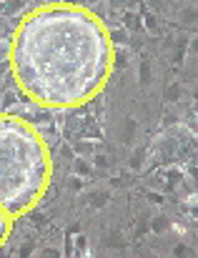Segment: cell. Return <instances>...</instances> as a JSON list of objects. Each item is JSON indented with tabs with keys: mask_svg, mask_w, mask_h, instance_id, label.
Segmentation results:
<instances>
[{
	"mask_svg": "<svg viewBox=\"0 0 198 258\" xmlns=\"http://www.w3.org/2000/svg\"><path fill=\"white\" fill-rule=\"evenodd\" d=\"M8 43V68L18 93L46 110L90 103L116 68L110 30L86 6H38L20 16Z\"/></svg>",
	"mask_w": 198,
	"mask_h": 258,
	"instance_id": "6da1fadb",
	"label": "cell"
},
{
	"mask_svg": "<svg viewBox=\"0 0 198 258\" xmlns=\"http://www.w3.org/2000/svg\"><path fill=\"white\" fill-rule=\"evenodd\" d=\"M53 180V156L43 133L18 113H0V208L16 220L36 208Z\"/></svg>",
	"mask_w": 198,
	"mask_h": 258,
	"instance_id": "7a4b0ae2",
	"label": "cell"
},
{
	"mask_svg": "<svg viewBox=\"0 0 198 258\" xmlns=\"http://www.w3.org/2000/svg\"><path fill=\"white\" fill-rule=\"evenodd\" d=\"M26 10V0H0V18L16 20Z\"/></svg>",
	"mask_w": 198,
	"mask_h": 258,
	"instance_id": "3957f363",
	"label": "cell"
},
{
	"mask_svg": "<svg viewBox=\"0 0 198 258\" xmlns=\"http://www.w3.org/2000/svg\"><path fill=\"white\" fill-rule=\"evenodd\" d=\"M13 228H16V218H13L8 210L0 208V246H6V243L10 240Z\"/></svg>",
	"mask_w": 198,
	"mask_h": 258,
	"instance_id": "277c9868",
	"label": "cell"
},
{
	"mask_svg": "<svg viewBox=\"0 0 198 258\" xmlns=\"http://www.w3.org/2000/svg\"><path fill=\"white\" fill-rule=\"evenodd\" d=\"M73 173L80 176V178H86V176L93 173V163L88 158H73Z\"/></svg>",
	"mask_w": 198,
	"mask_h": 258,
	"instance_id": "5b68a950",
	"label": "cell"
},
{
	"mask_svg": "<svg viewBox=\"0 0 198 258\" xmlns=\"http://www.w3.org/2000/svg\"><path fill=\"white\" fill-rule=\"evenodd\" d=\"M88 198H90V206H93V208H106L108 200H110V193H108V190H93Z\"/></svg>",
	"mask_w": 198,
	"mask_h": 258,
	"instance_id": "8992f818",
	"label": "cell"
},
{
	"mask_svg": "<svg viewBox=\"0 0 198 258\" xmlns=\"http://www.w3.org/2000/svg\"><path fill=\"white\" fill-rule=\"evenodd\" d=\"M143 160H146V150H143V146H138L133 153H130V170H140L143 168Z\"/></svg>",
	"mask_w": 198,
	"mask_h": 258,
	"instance_id": "52a82bcc",
	"label": "cell"
},
{
	"mask_svg": "<svg viewBox=\"0 0 198 258\" xmlns=\"http://www.w3.org/2000/svg\"><path fill=\"white\" fill-rule=\"evenodd\" d=\"M180 96H183V88H180V83H170L168 88H166V100H170V103H176V100H180Z\"/></svg>",
	"mask_w": 198,
	"mask_h": 258,
	"instance_id": "ba28073f",
	"label": "cell"
},
{
	"mask_svg": "<svg viewBox=\"0 0 198 258\" xmlns=\"http://www.w3.org/2000/svg\"><path fill=\"white\" fill-rule=\"evenodd\" d=\"M166 228H168V218H166V216H156V218L150 220V230H153V233H163Z\"/></svg>",
	"mask_w": 198,
	"mask_h": 258,
	"instance_id": "9c48e42d",
	"label": "cell"
},
{
	"mask_svg": "<svg viewBox=\"0 0 198 258\" xmlns=\"http://www.w3.org/2000/svg\"><path fill=\"white\" fill-rule=\"evenodd\" d=\"M68 190H70V193H83V178L73 173V176L68 178Z\"/></svg>",
	"mask_w": 198,
	"mask_h": 258,
	"instance_id": "30bf717a",
	"label": "cell"
},
{
	"mask_svg": "<svg viewBox=\"0 0 198 258\" xmlns=\"http://www.w3.org/2000/svg\"><path fill=\"white\" fill-rule=\"evenodd\" d=\"M140 83H150V63L148 60L140 63Z\"/></svg>",
	"mask_w": 198,
	"mask_h": 258,
	"instance_id": "8fae6325",
	"label": "cell"
},
{
	"mask_svg": "<svg viewBox=\"0 0 198 258\" xmlns=\"http://www.w3.org/2000/svg\"><path fill=\"white\" fill-rule=\"evenodd\" d=\"M93 168H108V158L100 156V153H96L93 156Z\"/></svg>",
	"mask_w": 198,
	"mask_h": 258,
	"instance_id": "7c38bea8",
	"label": "cell"
},
{
	"mask_svg": "<svg viewBox=\"0 0 198 258\" xmlns=\"http://www.w3.org/2000/svg\"><path fill=\"white\" fill-rule=\"evenodd\" d=\"M133 133H136V120L126 118V138H133Z\"/></svg>",
	"mask_w": 198,
	"mask_h": 258,
	"instance_id": "4fadbf2b",
	"label": "cell"
},
{
	"mask_svg": "<svg viewBox=\"0 0 198 258\" xmlns=\"http://www.w3.org/2000/svg\"><path fill=\"white\" fill-rule=\"evenodd\" d=\"M76 240H78V250H76V253H86V250H88V243H86L88 238H86V236H78Z\"/></svg>",
	"mask_w": 198,
	"mask_h": 258,
	"instance_id": "5bb4252c",
	"label": "cell"
},
{
	"mask_svg": "<svg viewBox=\"0 0 198 258\" xmlns=\"http://www.w3.org/2000/svg\"><path fill=\"white\" fill-rule=\"evenodd\" d=\"M146 26H148V30H150V33H158V26L153 23V16H148V18H146Z\"/></svg>",
	"mask_w": 198,
	"mask_h": 258,
	"instance_id": "9a60e30c",
	"label": "cell"
},
{
	"mask_svg": "<svg viewBox=\"0 0 198 258\" xmlns=\"http://www.w3.org/2000/svg\"><path fill=\"white\" fill-rule=\"evenodd\" d=\"M148 198H150L153 203H163V196H158V193H148Z\"/></svg>",
	"mask_w": 198,
	"mask_h": 258,
	"instance_id": "2e32d148",
	"label": "cell"
},
{
	"mask_svg": "<svg viewBox=\"0 0 198 258\" xmlns=\"http://www.w3.org/2000/svg\"><path fill=\"white\" fill-rule=\"evenodd\" d=\"M173 253H176V256H183V253H188V250H186V246L180 243V246H176V248H173Z\"/></svg>",
	"mask_w": 198,
	"mask_h": 258,
	"instance_id": "e0dca14e",
	"label": "cell"
},
{
	"mask_svg": "<svg viewBox=\"0 0 198 258\" xmlns=\"http://www.w3.org/2000/svg\"><path fill=\"white\" fill-rule=\"evenodd\" d=\"M63 3H68V6H83V0H63Z\"/></svg>",
	"mask_w": 198,
	"mask_h": 258,
	"instance_id": "ac0fdd59",
	"label": "cell"
}]
</instances>
